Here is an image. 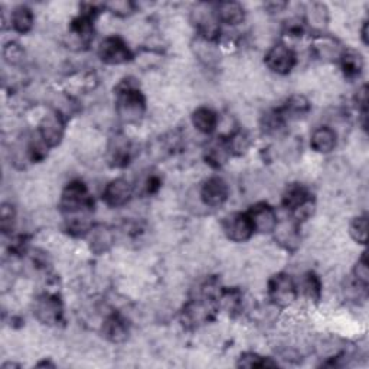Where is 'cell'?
Here are the masks:
<instances>
[{"instance_id": "6da1fadb", "label": "cell", "mask_w": 369, "mask_h": 369, "mask_svg": "<svg viewBox=\"0 0 369 369\" xmlns=\"http://www.w3.org/2000/svg\"><path fill=\"white\" fill-rule=\"evenodd\" d=\"M59 209L65 219L66 231L74 237H87L94 227V199L83 180H72L64 188Z\"/></svg>"}, {"instance_id": "7a4b0ae2", "label": "cell", "mask_w": 369, "mask_h": 369, "mask_svg": "<svg viewBox=\"0 0 369 369\" xmlns=\"http://www.w3.org/2000/svg\"><path fill=\"white\" fill-rule=\"evenodd\" d=\"M115 108L123 124H139L146 115V97L134 78H124L115 90Z\"/></svg>"}, {"instance_id": "3957f363", "label": "cell", "mask_w": 369, "mask_h": 369, "mask_svg": "<svg viewBox=\"0 0 369 369\" xmlns=\"http://www.w3.org/2000/svg\"><path fill=\"white\" fill-rule=\"evenodd\" d=\"M281 206L290 212V216L299 224L308 221L315 211L312 192L302 183H290L281 195Z\"/></svg>"}, {"instance_id": "277c9868", "label": "cell", "mask_w": 369, "mask_h": 369, "mask_svg": "<svg viewBox=\"0 0 369 369\" xmlns=\"http://www.w3.org/2000/svg\"><path fill=\"white\" fill-rule=\"evenodd\" d=\"M267 296L276 308H288L299 298L298 283L287 273H277L267 283Z\"/></svg>"}, {"instance_id": "5b68a950", "label": "cell", "mask_w": 369, "mask_h": 369, "mask_svg": "<svg viewBox=\"0 0 369 369\" xmlns=\"http://www.w3.org/2000/svg\"><path fill=\"white\" fill-rule=\"evenodd\" d=\"M33 316L38 319L42 324L57 326L62 322L64 317V306L58 294L54 293H42L33 300L32 305Z\"/></svg>"}, {"instance_id": "8992f818", "label": "cell", "mask_w": 369, "mask_h": 369, "mask_svg": "<svg viewBox=\"0 0 369 369\" xmlns=\"http://www.w3.org/2000/svg\"><path fill=\"white\" fill-rule=\"evenodd\" d=\"M192 23L197 28V35L202 40L219 42L221 23L215 13V5H198L192 12Z\"/></svg>"}, {"instance_id": "52a82bcc", "label": "cell", "mask_w": 369, "mask_h": 369, "mask_svg": "<svg viewBox=\"0 0 369 369\" xmlns=\"http://www.w3.org/2000/svg\"><path fill=\"white\" fill-rule=\"evenodd\" d=\"M97 55L107 65H123L133 59V52L127 42L117 35L104 38L98 45Z\"/></svg>"}, {"instance_id": "ba28073f", "label": "cell", "mask_w": 369, "mask_h": 369, "mask_svg": "<svg viewBox=\"0 0 369 369\" xmlns=\"http://www.w3.org/2000/svg\"><path fill=\"white\" fill-rule=\"evenodd\" d=\"M36 133L41 137V140L45 143L48 149H55L57 146L61 144L64 134H65V119L58 110H51L47 113L36 129Z\"/></svg>"}, {"instance_id": "9c48e42d", "label": "cell", "mask_w": 369, "mask_h": 369, "mask_svg": "<svg viewBox=\"0 0 369 369\" xmlns=\"http://www.w3.org/2000/svg\"><path fill=\"white\" fill-rule=\"evenodd\" d=\"M223 231L233 242H247L255 234L247 212H231L223 219Z\"/></svg>"}, {"instance_id": "30bf717a", "label": "cell", "mask_w": 369, "mask_h": 369, "mask_svg": "<svg viewBox=\"0 0 369 369\" xmlns=\"http://www.w3.org/2000/svg\"><path fill=\"white\" fill-rule=\"evenodd\" d=\"M264 64L277 76H287L296 66L298 55L286 44H276L267 51Z\"/></svg>"}, {"instance_id": "8fae6325", "label": "cell", "mask_w": 369, "mask_h": 369, "mask_svg": "<svg viewBox=\"0 0 369 369\" xmlns=\"http://www.w3.org/2000/svg\"><path fill=\"white\" fill-rule=\"evenodd\" d=\"M199 198L208 208H221L230 198L228 183L221 176L208 177L199 189Z\"/></svg>"}, {"instance_id": "7c38bea8", "label": "cell", "mask_w": 369, "mask_h": 369, "mask_svg": "<svg viewBox=\"0 0 369 369\" xmlns=\"http://www.w3.org/2000/svg\"><path fill=\"white\" fill-rule=\"evenodd\" d=\"M134 192V184L124 177H117L105 184L101 198L108 208H122L131 201Z\"/></svg>"}, {"instance_id": "4fadbf2b", "label": "cell", "mask_w": 369, "mask_h": 369, "mask_svg": "<svg viewBox=\"0 0 369 369\" xmlns=\"http://www.w3.org/2000/svg\"><path fill=\"white\" fill-rule=\"evenodd\" d=\"M254 231L258 234H273L274 228L277 227L279 218H277V212L276 209L269 205L267 202H258L255 205H252L248 211H247Z\"/></svg>"}, {"instance_id": "5bb4252c", "label": "cell", "mask_w": 369, "mask_h": 369, "mask_svg": "<svg viewBox=\"0 0 369 369\" xmlns=\"http://www.w3.org/2000/svg\"><path fill=\"white\" fill-rule=\"evenodd\" d=\"M300 226L298 221H294L291 216L286 221H279L277 227L273 231L274 240L280 244L286 251H296L300 245Z\"/></svg>"}, {"instance_id": "9a60e30c", "label": "cell", "mask_w": 369, "mask_h": 369, "mask_svg": "<svg viewBox=\"0 0 369 369\" xmlns=\"http://www.w3.org/2000/svg\"><path fill=\"white\" fill-rule=\"evenodd\" d=\"M107 156L113 168H126L133 158V144L129 137L122 133L113 136L107 147Z\"/></svg>"}, {"instance_id": "2e32d148", "label": "cell", "mask_w": 369, "mask_h": 369, "mask_svg": "<svg viewBox=\"0 0 369 369\" xmlns=\"http://www.w3.org/2000/svg\"><path fill=\"white\" fill-rule=\"evenodd\" d=\"M101 334L108 342L123 344L129 339L130 326L122 315L113 313L104 319L101 324Z\"/></svg>"}, {"instance_id": "e0dca14e", "label": "cell", "mask_w": 369, "mask_h": 369, "mask_svg": "<svg viewBox=\"0 0 369 369\" xmlns=\"http://www.w3.org/2000/svg\"><path fill=\"white\" fill-rule=\"evenodd\" d=\"M231 156L233 155H231V151H230L227 137H216V139L211 140L206 146L205 153H204L205 162L213 169L223 168Z\"/></svg>"}, {"instance_id": "ac0fdd59", "label": "cell", "mask_w": 369, "mask_h": 369, "mask_svg": "<svg viewBox=\"0 0 369 369\" xmlns=\"http://www.w3.org/2000/svg\"><path fill=\"white\" fill-rule=\"evenodd\" d=\"M312 110V104L310 101L300 94H294L291 97H288L284 104L281 107H279V112L281 113V116L284 117L286 122H291V120H300L303 117H306Z\"/></svg>"}, {"instance_id": "d6986e66", "label": "cell", "mask_w": 369, "mask_h": 369, "mask_svg": "<svg viewBox=\"0 0 369 369\" xmlns=\"http://www.w3.org/2000/svg\"><path fill=\"white\" fill-rule=\"evenodd\" d=\"M338 144V134L334 129L327 126H320L316 130H313L310 136V147L312 151L320 155H327L335 151Z\"/></svg>"}, {"instance_id": "ffe728a7", "label": "cell", "mask_w": 369, "mask_h": 369, "mask_svg": "<svg viewBox=\"0 0 369 369\" xmlns=\"http://www.w3.org/2000/svg\"><path fill=\"white\" fill-rule=\"evenodd\" d=\"M215 13L219 23L238 26L245 20V9L237 2H219L215 5Z\"/></svg>"}, {"instance_id": "44dd1931", "label": "cell", "mask_w": 369, "mask_h": 369, "mask_svg": "<svg viewBox=\"0 0 369 369\" xmlns=\"http://www.w3.org/2000/svg\"><path fill=\"white\" fill-rule=\"evenodd\" d=\"M341 69L344 72L345 78L348 80H356L362 76L363 72V58L356 49L346 48L341 52L339 59H338Z\"/></svg>"}, {"instance_id": "7402d4cb", "label": "cell", "mask_w": 369, "mask_h": 369, "mask_svg": "<svg viewBox=\"0 0 369 369\" xmlns=\"http://www.w3.org/2000/svg\"><path fill=\"white\" fill-rule=\"evenodd\" d=\"M192 126L202 134H212L218 129L219 117L209 107H199L192 113Z\"/></svg>"}, {"instance_id": "603a6c76", "label": "cell", "mask_w": 369, "mask_h": 369, "mask_svg": "<svg viewBox=\"0 0 369 369\" xmlns=\"http://www.w3.org/2000/svg\"><path fill=\"white\" fill-rule=\"evenodd\" d=\"M87 237H88L90 250L95 254H102L108 251L115 242V235L112 230H108L104 226H94Z\"/></svg>"}, {"instance_id": "cb8c5ba5", "label": "cell", "mask_w": 369, "mask_h": 369, "mask_svg": "<svg viewBox=\"0 0 369 369\" xmlns=\"http://www.w3.org/2000/svg\"><path fill=\"white\" fill-rule=\"evenodd\" d=\"M11 29L19 35H26L32 30L35 25V15L32 9L26 5H19L11 12Z\"/></svg>"}, {"instance_id": "d4e9b609", "label": "cell", "mask_w": 369, "mask_h": 369, "mask_svg": "<svg viewBox=\"0 0 369 369\" xmlns=\"http://www.w3.org/2000/svg\"><path fill=\"white\" fill-rule=\"evenodd\" d=\"M242 306V293L238 288H221L218 296V309L227 312L230 316L240 313Z\"/></svg>"}, {"instance_id": "484cf974", "label": "cell", "mask_w": 369, "mask_h": 369, "mask_svg": "<svg viewBox=\"0 0 369 369\" xmlns=\"http://www.w3.org/2000/svg\"><path fill=\"white\" fill-rule=\"evenodd\" d=\"M298 287H299V294L302 291L309 300L316 302V303L320 300V298H322V281H320V279L316 273L308 271L302 277Z\"/></svg>"}, {"instance_id": "4316f807", "label": "cell", "mask_w": 369, "mask_h": 369, "mask_svg": "<svg viewBox=\"0 0 369 369\" xmlns=\"http://www.w3.org/2000/svg\"><path fill=\"white\" fill-rule=\"evenodd\" d=\"M327 8L323 4H312L309 5L306 11V18H305V25L312 26L316 32H322L324 26H327L329 22V13Z\"/></svg>"}, {"instance_id": "83f0119b", "label": "cell", "mask_w": 369, "mask_h": 369, "mask_svg": "<svg viewBox=\"0 0 369 369\" xmlns=\"http://www.w3.org/2000/svg\"><path fill=\"white\" fill-rule=\"evenodd\" d=\"M237 366L240 368H276L279 363L269 356H262L255 352H244L240 355Z\"/></svg>"}, {"instance_id": "f1b7e54d", "label": "cell", "mask_w": 369, "mask_h": 369, "mask_svg": "<svg viewBox=\"0 0 369 369\" xmlns=\"http://www.w3.org/2000/svg\"><path fill=\"white\" fill-rule=\"evenodd\" d=\"M338 42L332 38H327V36H319L316 44H315V51H316V55L322 59H326V58H335V59H339V55L344 49H339L338 47Z\"/></svg>"}, {"instance_id": "f546056e", "label": "cell", "mask_w": 369, "mask_h": 369, "mask_svg": "<svg viewBox=\"0 0 369 369\" xmlns=\"http://www.w3.org/2000/svg\"><path fill=\"white\" fill-rule=\"evenodd\" d=\"M349 235L352 240L361 245H365L368 241V215H359L352 219L349 226Z\"/></svg>"}, {"instance_id": "4dcf8cb0", "label": "cell", "mask_w": 369, "mask_h": 369, "mask_svg": "<svg viewBox=\"0 0 369 369\" xmlns=\"http://www.w3.org/2000/svg\"><path fill=\"white\" fill-rule=\"evenodd\" d=\"M286 124H287V122L284 120V117H283L281 113L279 112V108L271 110V112H269V113L263 117V123H262L264 133H267V134H270V136H271V134H279V133L284 129Z\"/></svg>"}, {"instance_id": "1f68e13d", "label": "cell", "mask_w": 369, "mask_h": 369, "mask_svg": "<svg viewBox=\"0 0 369 369\" xmlns=\"http://www.w3.org/2000/svg\"><path fill=\"white\" fill-rule=\"evenodd\" d=\"M16 221V211L12 204H4L0 208V228H2L4 234H9L15 228Z\"/></svg>"}, {"instance_id": "d6a6232c", "label": "cell", "mask_w": 369, "mask_h": 369, "mask_svg": "<svg viewBox=\"0 0 369 369\" xmlns=\"http://www.w3.org/2000/svg\"><path fill=\"white\" fill-rule=\"evenodd\" d=\"M353 279H355L356 284H359L362 287H368V284H369V267H368L366 252H362L358 263L353 267Z\"/></svg>"}, {"instance_id": "836d02e7", "label": "cell", "mask_w": 369, "mask_h": 369, "mask_svg": "<svg viewBox=\"0 0 369 369\" xmlns=\"http://www.w3.org/2000/svg\"><path fill=\"white\" fill-rule=\"evenodd\" d=\"M4 57L5 61L9 65H20L25 59V51L18 42H8L4 48Z\"/></svg>"}, {"instance_id": "e575fe53", "label": "cell", "mask_w": 369, "mask_h": 369, "mask_svg": "<svg viewBox=\"0 0 369 369\" xmlns=\"http://www.w3.org/2000/svg\"><path fill=\"white\" fill-rule=\"evenodd\" d=\"M160 188H162V177L158 173H149L147 176H144L140 184L141 194L147 197L158 194Z\"/></svg>"}, {"instance_id": "d590c367", "label": "cell", "mask_w": 369, "mask_h": 369, "mask_svg": "<svg viewBox=\"0 0 369 369\" xmlns=\"http://www.w3.org/2000/svg\"><path fill=\"white\" fill-rule=\"evenodd\" d=\"M104 8H107L113 15H117L120 18H126L131 15L134 11V5L130 2H113V4H107Z\"/></svg>"}, {"instance_id": "8d00e7d4", "label": "cell", "mask_w": 369, "mask_h": 369, "mask_svg": "<svg viewBox=\"0 0 369 369\" xmlns=\"http://www.w3.org/2000/svg\"><path fill=\"white\" fill-rule=\"evenodd\" d=\"M287 8V4L286 2H270L266 5V9L270 12V13H280L283 12L284 9Z\"/></svg>"}, {"instance_id": "74e56055", "label": "cell", "mask_w": 369, "mask_h": 369, "mask_svg": "<svg viewBox=\"0 0 369 369\" xmlns=\"http://www.w3.org/2000/svg\"><path fill=\"white\" fill-rule=\"evenodd\" d=\"M361 40H362L363 45H368V22L366 20L363 22L362 29H361Z\"/></svg>"}]
</instances>
